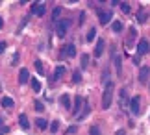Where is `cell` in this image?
Returning <instances> with one entry per match:
<instances>
[{
  "label": "cell",
  "mask_w": 150,
  "mask_h": 135,
  "mask_svg": "<svg viewBox=\"0 0 150 135\" xmlns=\"http://www.w3.org/2000/svg\"><path fill=\"white\" fill-rule=\"evenodd\" d=\"M95 37H96V28H91L89 33H87V43H93Z\"/></svg>",
  "instance_id": "cell-24"
},
{
  "label": "cell",
  "mask_w": 150,
  "mask_h": 135,
  "mask_svg": "<svg viewBox=\"0 0 150 135\" xmlns=\"http://www.w3.org/2000/svg\"><path fill=\"white\" fill-rule=\"evenodd\" d=\"M113 81H109L106 85V91L102 95V109H109L111 107V102H113Z\"/></svg>",
  "instance_id": "cell-1"
},
{
  "label": "cell",
  "mask_w": 150,
  "mask_h": 135,
  "mask_svg": "<svg viewBox=\"0 0 150 135\" xmlns=\"http://www.w3.org/2000/svg\"><path fill=\"white\" fill-rule=\"evenodd\" d=\"M83 104H85V98H82V96H76V100H74V109H72V115L76 117H80V113H82V109H83Z\"/></svg>",
  "instance_id": "cell-5"
},
{
  "label": "cell",
  "mask_w": 150,
  "mask_h": 135,
  "mask_svg": "<svg viewBox=\"0 0 150 135\" xmlns=\"http://www.w3.org/2000/svg\"><path fill=\"white\" fill-rule=\"evenodd\" d=\"M30 85H32V89L35 91V93H39V91H41V83H39V80L32 78V80H30Z\"/></svg>",
  "instance_id": "cell-23"
},
{
  "label": "cell",
  "mask_w": 150,
  "mask_h": 135,
  "mask_svg": "<svg viewBox=\"0 0 150 135\" xmlns=\"http://www.w3.org/2000/svg\"><path fill=\"white\" fill-rule=\"evenodd\" d=\"M35 111H37V113H43V111H45V104L35 100Z\"/></svg>",
  "instance_id": "cell-31"
},
{
  "label": "cell",
  "mask_w": 150,
  "mask_h": 135,
  "mask_svg": "<svg viewBox=\"0 0 150 135\" xmlns=\"http://www.w3.org/2000/svg\"><path fill=\"white\" fill-rule=\"evenodd\" d=\"M0 105H2V107H13V98L2 96V98H0Z\"/></svg>",
  "instance_id": "cell-18"
},
{
  "label": "cell",
  "mask_w": 150,
  "mask_h": 135,
  "mask_svg": "<svg viewBox=\"0 0 150 135\" xmlns=\"http://www.w3.org/2000/svg\"><path fill=\"white\" fill-rule=\"evenodd\" d=\"M89 135H100V128L98 126H91L89 128Z\"/></svg>",
  "instance_id": "cell-32"
},
{
  "label": "cell",
  "mask_w": 150,
  "mask_h": 135,
  "mask_svg": "<svg viewBox=\"0 0 150 135\" xmlns=\"http://www.w3.org/2000/svg\"><path fill=\"white\" fill-rule=\"evenodd\" d=\"M104 46H106V41H104V39H98V41H96L95 57H102V54H104Z\"/></svg>",
  "instance_id": "cell-11"
},
{
  "label": "cell",
  "mask_w": 150,
  "mask_h": 135,
  "mask_svg": "<svg viewBox=\"0 0 150 135\" xmlns=\"http://www.w3.org/2000/svg\"><path fill=\"white\" fill-rule=\"evenodd\" d=\"M57 130H59V120H54L50 124V133H56Z\"/></svg>",
  "instance_id": "cell-27"
},
{
  "label": "cell",
  "mask_w": 150,
  "mask_h": 135,
  "mask_svg": "<svg viewBox=\"0 0 150 135\" xmlns=\"http://www.w3.org/2000/svg\"><path fill=\"white\" fill-rule=\"evenodd\" d=\"M134 63H135V65H139V63H141V56H139V54H135V57H134Z\"/></svg>",
  "instance_id": "cell-35"
},
{
  "label": "cell",
  "mask_w": 150,
  "mask_h": 135,
  "mask_svg": "<svg viewBox=\"0 0 150 135\" xmlns=\"http://www.w3.org/2000/svg\"><path fill=\"white\" fill-rule=\"evenodd\" d=\"M120 9H122L124 13H130V11H132V6L128 2H120Z\"/></svg>",
  "instance_id": "cell-28"
},
{
  "label": "cell",
  "mask_w": 150,
  "mask_h": 135,
  "mask_svg": "<svg viewBox=\"0 0 150 135\" xmlns=\"http://www.w3.org/2000/svg\"><path fill=\"white\" fill-rule=\"evenodd\" d=\"M28 81H30V70H28V69H21L19 70V83L24 85V83H28Z\"/></svg>",
  "instance_id": "cell-9"
},
{
  "label": "cell",
  "mask_w": 150,
  "mask_h": 135,
  "mask_svg": "<svg viewBox=\"0 0 150 135\" xmlns=\"http://www.w3.org/2000/svg\"><path fill=\"white\" fill-rule=\"evenodd\" d=\"M130 109H132L134 115H139V111H141V98L139 96L130 98Z\"/></svg>",
  "instance_id": "cell-8"
},
{
  "label": "cell",
  "mask_w": 150,
  "mask_h": 135,
  "mask_svg": "<svg viewBox=\"0 0 150 135\" xmlns=\"http://www.w3.org/2000/svg\"><path fill=\"white\" fill-rule=\"evenodd\" d=\"M113 63H115V69H117V74L122 76V59H120V56L115 54L113 56Z\"/></svg>",
  "instance_id": "cell-13"
},
{
  "label": "cell",
  "mask_w": 150,
  "mask_h": 135,
  "mask_svg": "<svg viewBox=\"0 0 150 135\" xmlns=\"http://www.w3.org/2000/svg\"><path fill=\"white\" fill-rule=\"evenodd\" d=\"M72 24V20L71 19H59L56 22V33H57V37H65V33L69 30V26Z\"/></svg>",
  "instance_id": "cell-2"
},
{
  "label": "cell",
  "mask_w": 150,
  "mask_h": 135,
  "mask_svg": "<svg viewBox=\"0 0 150 135\" xmlns=\"http://www.w3.org/2000/svg\"><path fill=\"white\" fill-rule=\"evenodd\" d=\"M35 126L39 128V130H47V128H48V122H47V120H45V119H43V117H39V119L35 120Z\"/></svg>",
  "instance_id": "cell-19"
},
{
  "label": "cell",
  "mask_w": 150,
  "mask_h": 135,
  "mask_svg": "<svg viewBox=\"0 0 150 135\" xmlns=\"http://www.w3.org/2000/svg\"><path fill=\"white\" fill-rule=\"evenodd\" d=\"M72 81H74V83H80V81H82V72H78V70H76V72L72 74Z\"/></svg>",
  "instance_id": "cell-30"
},
{
  "label": "cell",
  "mask_w": 150,
  "mask_h": 135,
  "mask_svg": "<svg viewBox=\"0 0 150 135\" xmlns=\"http://www.w3.org/2000/svg\"><path fill=\"white\" fill-rule=\"evenodd\" d=\"M89 111H91V105H89V102H87V100H85V104H83V109H82V113H80L78 120H83V119H87Z\"/></svg>",
  "instance_id": "cell-16"
},
{
  "label": "cell",
  "mask_w": 150,
  "mask_h": 135,
  "mask_svg": "<svg viewBox=\"0 0 150 135\" xmlns=\"http://www.w3.org/2000/svg\"><path fill=\"white\" fill-rule=\"evenodd\" d=\"M146 19H148V11H145V9H141L139 13H137V22H146Z\"/></svg>",
  "instance_id": "cell-20"
},
{
  "label": "cell",
  "mask_w": 150,
  "mask_h": 135,
  "mask_svg": "<svg viewBox=\"0 0 150 135\" xmlns=\"http://www.w3.org/2000/svg\"><path fill=\"white\" fill-rule=\"evenodd\" d=\"M4 26V20H2V17H0V28H2Z\"/></svg>",
  "instance_id": "cell-40"
},
{
  "label": "cell",
  "mask_w": 150,
  "mask_h": 135,
  "mask_svg": "<svg viewBox=\"0 0 150 135\" xmlns=\"http://www.w3.org/2000/svg\"><path fill=\"white\" fill-rule=\"evenodd\" d=\"M17 61H19V54L13 56V59H11V65H17Z\"/></svg>",
  "instance_id": "cell-36"
},
{
  "label": "cell",
  "mask_w": 150,
  "mask_h": 135,
  "mask_svg": "<svg viewBox=\"0 0 150 135\" xmlns=\"http://www.w3.org/2000/svg\"><path fill=\"white\" fill-rule=\"evenodd\" d=\"M32 13L37 15V17H43L45 13H47V6H45L43 2H35L32 4Z\"/></svg>",
  "instance_id": "cell-6"
},
{
  "label": "cell",
  "mask_w": 150,
  "mask_h": 135,
  "mask_svg": "<svg viewBox=\"0 0 150 135\" xmlns=\"http://www.w3.org/2000/svg\"><path fill=\"white\" fill-rule=\"evenodd\" d=\"M19 124H21L22 130H28V128H30V122H28V119H26V115H24V113H21V115H19Z\"/></svg>",
  "instance_id": "cell-17"
},
{
  "label": "cell",
  "mask_w": 150,
  "mask_h": 135,
  "mask_svg": "<svg viewBox=\"0 0 150 135\" xmlns=\"http://www.w3.org/2000/svg\"><path fill=\"white\" fill-rule=\"evenodd\" d=\"M135 28H130V33H128V43H126V46H132L134 45V39H135Z\"/></svg>",
  "instance_id": "cell-22"
},
{
  "label": "cell",
  "mask_w": 150,
  "mask_h": 135,
  "mask_svg": "<svg viewBox=\"0 0 150 135\" xmlns=\"http://www.w3.org/2000/svg\"><path fill=\"white\" fill-rule=\"evenodd\" d=\"M111 19H113V11L111 9H102V11H98V20H100L102 26H106Z\"/></svg>",
  "instance_id": "cell-4"
},
{
  "label": "cell",
  "mask_w": 150,
  "mask_h": 135,
  "mask_svg": "<svg viewBox=\"0 0 150 135\" xmlns=\"http://www.w3.org/2000/svg\"><path fill=\"white\" fill-rule=\"evenodd\" d=\"M148 52H150V43L146 39H141L139 43H137V54L145 56V54H148Z\"/></svg>",
  "instance_id": "cell-7"
},
{
  "label": "cell",
  "mask_w": 150,
  "mask_h": 135,
  "mask_svg": "<svg viewBox=\"0 0 150 135\" xmlns=\"http://www.w3.org/2000/svg\"><path fill=\"white\" fill-rule=\"evenodd\" d=\"M150 76V67H141L139 69V83H146Z\"/></svg>",
  "instance_id": "cell-10"
},
{
  "label": "cell",
  "mask_w": 150,
  "mask_h": 135,
  "mask_svg": "<svg viewBox=\"0 0 150 135\" xmlns=\"http://www.w3.org/2000/svg\"><path fill=\"white\" fill-rule=\"evenodd\" d=\"M4 50H6V43H4V41H0V54H2Z\"/></svg>",
  "instance_id": "cell-37"
},
{
  "label": "cell",
  "mask_w": 150,
  "mask_h": 135,
  "mask_svg": "<svg viewBox=\"0 0 150 135\" xmlns=\"http://www.w3.org/2000/svg\"><path fill=\"white\" fill-rule=\"evenodd\" d=\"M61 56L63 57H76V46H74V43H67L65 46H63Z\"/></svg>",
  "instance_id": "cell-3"
},
{
  "label": "cell",
  "mask_w": 150,
  "mask_h": 135,
  "mask_svg": "<svg viewBox=\"0 0 150 135\" xmlns=\"http://www.w3.org/2000/svg\"><path fill=\"white\" fill-rule=\"evenodd\" d=\"M111 30H113L115 33H120V32H122V22H120V20H113Z\"/></svg>",
  "instance_id": "cell-21"
},
{
  "label": "cell",
  "mask_w": 150,
  "mask_h": 135,
  "mask_svg": "<svg viewBox=\"0 0 150 135\" xmlns=\"http://www.w3.org/2000/svg\"><path fill=\"white\" fill-rule=\"evenodd\" d=\"M59 15H61V8H59V6H56V8L52 9V19L57 20V19H59Z\"/></svg>",
  "instance_id": "cell-25"
},
{
  "label": "cell",
  "mask_w": 150,
  "mask_h": 135,
  "mask_svg": "<svg viewBox=\"0 0 150 135\" xmlns=\"http://www.w3.org/2000/svg\"><path fill=\"white\" fill-rule=\"evenodd\" d=\"M9 133V128L8 126H2V128H0V135H8Z\"/></svg>",
  "instance_id": "cell-33"
},
{
  "label": "cell",
  "mask_w": 150,
  "mask_h": 135,
  "mask_svg": "<svg viewBox=\"0 0 150 135\" xmlns=\"http://www.w3.org/2000/svg\"><path fill=\"white\" fill-rule=\"evenodd\" d=\"M4 126V117H0V128Z\"/></svg>",
  "instance_id": "cell-39"
},
{
  "label": "cell",
  "mask_w": 150,
  "mask_h": 135,
  "mask_svg": "<svg viewBox=\"0 0 150 135\" xmlns=\"http://www.w3.org/2000/svg\"><path fill=\"white\" fill-rule=\"evenodd\" d=\"M80 61H82V69H85V67L89 65V56H87V54H83L82 57H80Z\"/></svg>",
  "instance_id": "cell-29"
},
{
  "label": "cell",
  "mask_w": 150,
  "mask_h": 135,
  "mask_svg": "<svg viewBox=\"0 0 150 135\" xmlns=\"http://www.w3.org/2000/svg\"><path fill=\"white\" fill-rule=\"evenodd\" d=\"M33 65H35V70L39 74H45V70H43V63H41V59H35L33 61Z\"/></svg>",
  "instance_id": "cell-26"
},
{
  "label": "cell",
  "mask_w": 150,
  "mask_h": 135,
  "mask_svg": "<svg viewBox=\"0 0 150 135\" xmlns=\"http://www.w3.org/2000/svg\"><path fill=\"white\" fill-rule=\"evenodd\" d=\"M59 102H61V105H63L65 109H71V95L63 93V95H61V98H59Z\"/></svg>",
  "instance_id": "cell-15"
},
{
  "label": "cell",
  "mask_w": 150,
  "mask_h": 135,
  "mask_svg": "<svg viewBox=\"0 0 150 135\" xmlns=\"http://www.w3.org/2000/svg\"><path fill=\"white\" fill-rule=\"evenodd\" d=\"M119 100H120V105H128V104H130L128 91H126V89H120V93H119Z\"/></svg>",
  "instance_id": "cell-14"
},
{
  "label": "cell",
  "mask_w": 150,
  "mask_h": 135,
  "mask_svg": "<svg viewBox=\"0 0 150 135\" xmlns=\"http://www.w3.org/2000/svg\"><path fill=\"white\" fill-rule=\"evenodd\" d=\"M65 72H67V69H65V67H63V65H57L56 70H54V76H52V80H54V81L61 80V76L65 74Z\"/></svg>",
  "instance_id": "cell-12"
},
{
  "label": "cell",
  "mask_w": 150,
  "mask_h": 135,
  "mask_svg": "<svg viewBox=\"0 0 150 135\" xmlns=\"http://www.w3.org/2000/svg\"><path fill=\"white\" fill-rule=\"evenodd\" d=\"M76 130H78V128H76V126H69V130H67V133H69V135H72V133H74V131H76Z\"/></svg>",
  "instance_id": "cell-34"
},
{
  "label": "cell",
  "mask_w": 150,
  "mask_h": 135,
  "mask_svg": "<svg viewBox=\"0 0 150 135\" xmlns=\"http://www.w3.org/2000/svg\"><path fill=\"white\" fill-rule=\"evenodd\" d=\"M115 135H126V131L124 130H117V133H115Z\"/></svg>",
  "instance_id": "cell-38"
}]
</instances>
